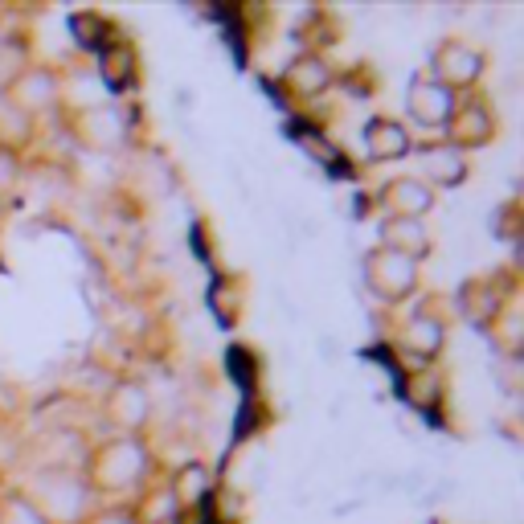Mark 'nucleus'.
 Masks as SVG:
<instances>
[{"label":"nucleus","instance_id":"obj_1","mask_svg":"<svg viewBox=\"0 0 524 524\" xmlns=\"http://www.w3.org/2000/svg\"><path fill=\"white\" fill-rule=\"evenodd\" d=\"M369 275H373V283L381 287V291H406L410 283H414V267H410V258L406 254H398V250H381V254H373L369 258Z\"/></svg>","mask_w":524,"mask_h":524},{"label":"nucleus","instance_id":"obj_2","mask_svg":"<svg viewBox=\"0 0 524 524\" xmlns=\"http://www.w3.org/2000/svg\"><path fill=\"white\" fill-rule=\"evenodd\" d=\"M410 111L422 119V123H443L447 119V91L443 86H434V82H418L414 91H410Z\"/></svg>","mask_w":524,"mask_h":524},{"label":"nucleus","instance_id":"obj_3","mask_svg":"<svg viewBox=\"0 0 524 524\" xmlns=\"http://www.w3.org/2000/svg\"><path fill=\"white\" fill-rule=\"evenodd\" d=\"M369 148L377 156H402L406 152V131L398 123H373L369 127Z\"/></svg>","mask_w":524,"mask_h":524},{"label":"nucleus","instance_id":"obj_4","mask_svg":"<svg viewBox=\"0 0 524 524\" xmlns=\"http://www.w3.org/2000/svg\"><path fill=\"white\" fill-rule=\"evenodd\" d=\"M389 205H398L410 217V213H418V209L430 205V193L418 181H398V185H389Z\"/></svg>","mask_w":524,"mask_h":524},{"label":"nucleus","instance_id":"obj_5","mask_svg":"<svg viewBox=\"0 0 524 524\" xmlns=\"http://www.w3.org/2000/svg\"><path fill=\"white\" fill-rule=\"evenodd\" d=\"M426 164H434L430 177L443 181V185H451V181L463 177V160H459V152H451V148H430V152H426Z\"/></svg>","mask_w":524,"mask_h":524},{"label":"nucleus","instance_id":"obj_6","mask_svg":"<svg viewBox=\"0 0 524 524\" xmlns=\"http://www.w3.org/2000/svg\"><path fill=\"white\" fill-rule=\"evenodd\" d=\"M443 66H447V78H475V70H479V58L471 54V50H459V46H451L447 54H443Z\"/></svg>","mask_w":524,"mask_h":524}]
</instances>
